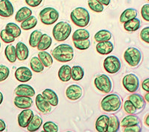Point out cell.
Here are the masks:
<instances>
[{"instance_id": "obj_1", "label": "cell", "mask_w": 149, "mask_h": 132, "mask_svg": "<svg viewBox=\"0 0 149 132\" xmlns=\"http://www.w3.org/2000/svg\"><path fill=\"white\" fill-rule=\"evenodd\" d=\"M52 56L57 61L67 63L72 60L74 57V50L70 45H59L52 51Z\"/></svg>"}, {"instance_id": "obj_2", "label": "cell", "mask_w": 149, "mask_h": 132, "mask_svg": "<svg viewBox=\"0 0 149 132\" xmlns=\"http://www.w3.org/2000/svg\"><path fill=\"white\" fill-rule=\"evenodd\" d=\"M70 18L73 24L81 28L86 27L90 21V13L86 8L81 7L74 8L70 14Z\"/></svg>"}, {"instance_id": "obj_3", "label": "cell", "mask_w": 149, "mask_h": 132, "mask_svg": "<svg viewBox=\"0 0 149 132\" xmlns=\"http://www.w3.org/2000/svg\"><path fill=\"white\" fill-rule=\"evenodd\" d=\"M122 105V99L116 94H110L103 98L101 107L106 112H115L119 110Z\"/></svg>"}, {"instance_id": "obj_4", "label": "cell", "mask_w": 149, "mask_h": 132, "mask_svg": "<svg viewBox=\"0 0 149 132\" xmlns=\"http://www.w3.org/2000/svg\"><path fill=\"white\" fill-rule=\"evenodd\" d=\"M72 32V26L66 22H60L54 25L52 31L54 39L58 42L67 39Z\"/></svg>"}, {"instance_id": "obj_5", "label": "cell", "mask_w": 149, "mask_h": 132, "mask_svg": "<svg viewBox=\"0 0 149 132\" xmlns=\"http://www.w3.org/2000/svg\"><path fill=\"white\" fill-rule=\"evenodd\" d=\"M142 53L135 47H129L124 53V59L131 67L139 65L142 60Z\"/></svg>"}, {"instance_id": "obj_6", "label": "cell", "mask_w": 149, "mask_h": 132, "mask_svg": "<svg viewBox=\"0 0 149 132\" xmlns=\"http://www.w3.org/2000/svg\"><path fill=\"white\" fill-rule=\"evenodd\" d=\"M40 18L42 24L50 25L58 21L59 18V13L54 8H45L40 13Z\"/></svg>"}, {"instance_id": "obj_7", "label": "cell", "mask_w": 149, "mask_h": 132, "mask_svg": "<svg viewBox=\"0 0 149 132\" xmlns=\"http://www.w3.org/2000/svg\"><path fill=\"white\" fill-rule=\"evenodd\" d=\"M94 84L98 91L104 94L110 93L113 87L111 80L106 74H101L96 76L94 80Z\"/></svg>"}, {"instance_id": "obj_8", "label": "cell", "mask_w": 149, "mask_h": 132, "mask_svg": "<svg viewBox=\"0 0 149 132\" xmlns=\"http://www.w3.org/2000/svg\"><path fill=\"white\" fill-rule=\"evenodd\" d=\"M122 85L128 92L134 93L139 89V80L137 76L134 74H129L124 76Z\"/></svg>"}, {"instance_id": "obj_9", "label": "cell", "mask_w": 149, "mask_h": 132, "mask_svg": "<svg viewBox=\"0 0 149 132\" xmlns=\"http://www.w3.org/2000/svg\"><path fill=\"white\" fill-rule=\"evenodd\" d=\"M121 62L116 56H109L104 60V68L107 73L113 74L121 69Z\"/></svg>"}, {"instance_id": "obj_10", "label": "cell", "mask_w": 149, "mask_h": 132, "mask_svg": "<svg viewBox=\"0 0 149 132\" xmlns=\"http://www.w3.org/2000/svg\"><path fill=\"white\" fill-rule=\"evenodd\" d=\"M32 72L27 67L22 66L17 68L15 71V77L19 82H27L32 78Z\"/></svg>"}, {"instance_id": "obj_11", "label": "cell", "mask_w": 149, "mask_h": 132, "mask_svg": "<svg viewBox=\"0 0 149 132\" xmlns=\"http://www.w3.org/2000/svg\"><path fill=\"white\" fill-rule=\"evenodd\" d=\"M34 112L29 109H23L22 111L19 113L18 118V125L21 128H26L34 117Z\"/></svg>"}, {"instance_id": "obj_12", "label": "cell", "mask_w": 149, "mask_h": 132, "mask_svg": "<svg viewBox=\"0 0 149 132\" xmlns=\"http://www.w3.org/2000/svg\"><path fill=\"white\" fill-rule=\"evenodd\" d=\"M83 94V89L78 85H71L66 91V96L72 101L79 100Z\"/></svg>"}, {"instance_id": "obj_13", "label": "cell", "mask_w": 149, "mask_h": 132, "mask_svg": "<svg viewBox=\"0 0 149 132\" xmlns=\"http://www.w3.org/2000/svg\"><path fill=\"white\" fill-rule=\"evenodd\" d=\"M35 101L36 106L41 113H44V114L50 113V111H52L51 105L49 104V102L45 99V97L41 94L37 95Z\"/></svg>"}, {"instance_id": "obj_14", "label": "cell", "mask_w": 149, "mask_h": 132, "mask_svg": "<svg viewBox=\"0 0 149 132\" xmlns=\"http://www.w3.org/2000/svg\"><path fill=\"white\" fill-rule=\"evenodd\" d=\"M14 12V6L9 0H0V16L10 17Z\"/></svg>"}, {"instance_id": "obj_15", "label": "cell", "mask_w": 149, "mask_h": 132, "mask_svg": "<svg viewBox=\"0 0 149 132\" xmlns=\"http://www.w3.org/2000/svg\"><path fill=\"white\" fill-rule=\"evenodd\" d=\"M14 102L16 107L21 109H30L33 104L32 99L26 96H17L14 98Z\"/></svg>"}, {"instance_id": "obj_16", "label": "cell", "mask_w": 149, "mask_h": 132, "mask_svg": "<svg viewBox=\"0 0 149 132\" xmlns=\"http://www.w3.org/2000/svg\"><path fill=\"white\" fill-rule=\"evenodd\" d=\"M15 94L17 96H26L32 97L35 95V91L31 85L27 84H21L15 89Z\"/></svg>"}, {"instance_id": "obj_17", "label": "cell", "mask_w": 149, "mask_h": 132, "mask_svg": "<svg viewBox=\"0 0 149 132\" xmlns=\"http://www.w3.org/2000/svg\"><path fill=\"white\" fill-rule=\"evenodd\" d=\"M16 54H17V58L18 60L24 61L29 57V48L26 44H24L22 42H19L16 46Z\"/></svg>"}, {"instance_id": "obj_18", "label": "cell", "mask_w": 149, "mask_h": 132, "mask_svg": "<svg viewBox=\"0 0 149 132\" xmlns=\"http://www.w3.org/2000/svg\"><path fill=\"white\" fill-rule=\"evenodd\" d=\"M95 48H96V51L98 54L102 55H107L113 51L114 45L109 40L104 41V42L98 43Z\"/></svg>"}, {"instance_id": "obj_19", "label": "cell", "mask_w": 149, "mask_h": 132, "mask_svg": "<svg viewBox=\"0 0 149 132\" xmlns=\"http://www.w3.org/2000/svg\"><path fill=\"white\" fill-rule=\"evenodd\" d=\"M42 95L45 97L46 100L49 102V104L52 105V106H57L58 105V97L57 94L53 91L52 89H50V88H46L43 91H42Z\"/></svg>"}, {"instance_id": "obj_20", "label": "cell", "mask_w": 149, "mask_h": 132, "mask_svg": "<svg viewBox=\"0 0 149 132\" xmlns=\"http://www.w3.org/2000/svg\"><path fill=\"white\" fill-rule=\"evenodd\" d=\"M109 125V117L107 115H101L95 122V129L98 132L107 131Z\"/></svg>"}, {"instance_id": "obj_21", "label": "cell", "mask_w": 149, "mask_h": 132, "mask_svg": "<svg viewBox=\"0 0 149 132\" xmlns=\"http://www.w3.org/2000/svg\"><path fill=\"white\" fill-rule=\"evenodd\" d=\"M129 100L131 101L134 106L136 107V110H142L146 106V101L143 97L138 94H133L129 96Z\"/></svg>"}, {"instance_id": "obj_22", "label": "cell", "mask_w": 149, "mask_h": 132, "mask_svg": "<svg viewBox=\"0 0 149 132\" xmlns=\"http://www.w3.org/2000/svg\"><path fill=\"white\" fill-rule=\"evenodd\" d=\"M58 77L62 82H69L71 80V67L69 65H62L58 71Z\"/></svg>"}, {"instance_id": "obj_23", "label": "cell", "mask_w": 149, "mask_h": 132, "mask_svg": "<svg viewBox=\"0 0 149 132\" xmlns=\"http://www.w3.org/2000/svg\"><path fill=\"white\" fill-rule=\"evenodd\" d=\"M141 26V22L138 18H134L124 23V28L128 32H134L138 31Z\"/></svg>"}, {"instance_id": "obj_24", "label": "cell", "mask_w": 149, "mask_h": 132, "mask_svg": "<svg viewBox=\"0 0 149 132\" xmlns=\"http://www.w3.org/2000/svg\"><path fill=\"white\" fill-rule=\"evenodd\" d=\"M52 43V39L51 36L46 34H42L40 40L37 46V49L39 51H46L50 47Z\"/></svg>"}, {"instance_id": "obj_25", "label": "cell", "mask_w": 149, "mask_h": 132, "mask_svg": "<svg viewBox=\"0 0 149 132\" xmlns=\"http://www.w3.org/2000/svg\"><path fill=\"white\" fill-rule=\"evenodd\" d=\"M137 10L136 9L127 8L122 12V14L120 16V18H119V20H120L121 23H125V22H127L130 19L136 18L137 16Z\"/></svg>"}, {"instance_id": "obj_26", "label": "cell", "mask_w": 149, "mask_h": 132, "mask_svg": "<svg viewBox=\"0 0 149 132\" xmlns=\"http://www.w3.org/2000/svg\"><path fill=\"white\" fill-rule=\"evenodd\" d=\"M139 122H140V120H139V117L134 115V114H130V115L126 116L125 117L122 119V120L120 122V125L122 127L126 128L129 127V126H132V125H139Z\"/></svg>"}, {"instance_id": "obj_27", "label": "cell", "mask_w": 149, "mask_h": 132, "mask_svg": "<svg viewBox=\"0 0 149 132\" xmlns=\"http://www.w3.org/2000/svg\"><path fill=\"white\" fill-rule=\"evenodd\" d=\"M31 14H32V10L30 8H29L28 7H22L17 12L15 16V20L18 22H22L25 19H27L28 17L31 16Z\"/></svg>"}, {"instance_id": "obj_28", "label": "cell", "mask_w": 149, "mask_h": 132, "mask_svg": "<svg viewBox=\"0 0 149 132\" xmlns=\"http://www.w3.org/2000/svg\"><path fill=\"white\" fill-rule=\"evenodd\" d=\"M38 58L40 59L44 67L49 68L53 64V58L50 54L45 51H40L38 53Z\"/></svg>"}, {"instance_id": "obj_29", "label": "cell", "mask_w": 149, "mask_h": 132, "mask_svg": "<svg viewBox=\"0 0 149 132\" xmlns=\"http://www.w3.org/2000/svg\"><path fill=\"white\" fill-rule=\"evenodd\" d=\"M42 124V120L39 115H34L30 123L28 125L27 130L30 132H34L39 130Z\"/></svg>"}, {"instance_id": "obj_30", "label": "cell", "mask_w": 149, "mask_h": 132, "mask_svg": "<svg viewBox=\"0 0 149 132\" xmlns=\"http://www.w3.org/2000/svg\"><path fill=\"white\" fill-rule=\"evenodd\" d=\"M37 22H38V20L34 16H30L23 22H21V28L25 31H29L34 28L37 25Z\"/></svg>"}, {"instance_id": "obj_31", "label": "cell", "mask_w": 149, "mask_h": 132, "mask_svg": "<svg viewBox=\"0 0 149 132\" xmlns=\"http://www.w3.org/2000/svg\"><path fill=\"white\" fill-rule=\"evenodd\" d=\"M84 76V70L80 65H74L71 68V76L74 81L81 80Z\"/></svg>"}, {"instance_id": "obj_32", "label": "cell", "mask_w": 149, "mask_h": 132, "mask_svg": "<svg viewBox=\"0 0 149 132\" xmlns=\"http://www.w3.org/2000/svg\"><path fill=\"white\" fill-rule=\"evenodd\" d=\"M31 68L35 73H41L44 70V65H42L40 59L37 56H34L31 58L30 61Z\"/></svg>"}, {"instance_id": "obj_33", "label": "cell", "mask_w": 149, "mask_h": 132, "mask_svg": "<svg viewBox=\"0 0 149 132\" xmlns=\"http://www.w3.org/2000/svg\"><path fill=\"white\" fill-rule=\"evenodd\" d=\"M120 128V122L118 117L115 115L109 117V125L107 131L108 132H117L119 131Z\"/></svg>"}, {"instance_id": "obj_34", "label": "cell", "mask_w": 149, "mask_h": 132, "mask_svg": "<svg viewBox=\"0 0 149 132\" xmlns=\"http://www.w3.org/2000/svg\"><path fill=\"white\" fill-rule=\"evenodd\" d=\"M112 38V34L110 31H107V30H100L99 31L95 34L94 39H95V42L100 43V42H104V41L110 40Z\"/></svg>"}, {"instance_id": "obj_35", "label": "cell", "mask_w": 149, "mask_h": 132, "mask_svg": "<svg viewBox=\"0 0 149 132\" xmlns=\"http://www.w3.org/2000/svg\"><path fill=\"white\" fill-rule=\"evenodd\" d=\"M5 54L7 59L10 63H14L17 60V54H16V47L12 45H8L5 47Z\"/></svg>"}, {"instance_id": "obj_36", "label": "cell", "mask_w": 149, "mask_h": 132, "mask_svg": "<svg viewBox=\"0 0 149 132\" xmlns=\"http://www.w3.org/2000/svg\"><path fill=\"white\" fill-rule=\"evenodd\" d=\"M90 32L87 30L80 28L76 30L72 34V40H83V39H90Z\"/></svg>"}, {"instance_id": "obj_37", "label": "cell", "mask_w": 149, "mask_h": 132, "mask_svg": "<svg viewBox=\"0 0 149 132\" xmlns=\"http://www.w3.org/2000/svg\"><path fill=\"white\" fill-rule=\"evenodd\" d=\"M5 30L8 34L14 36L15 38L19 37L21 35V29L17 25V24L13 23V22H10L6 25L5 27Z\"/></svg>"}, {"instance_id": "obj_38", "label": "cell", "mask_w": 149, "mask_h": 132, "mask_svg": "<svg viewBox=\"0 0 149 132\" xmlns=\"http://www.w3.org/2000/svg\"><path fill=\"white\" fill-rule=\"evenodd\" d=\"M42 35V31L39 30H35L33 31L29 37V45L31 47H37Z\"/></svg>"}, {"instance_id": "obj_39", "label": "cell", "mask_w": 149, "mask_h": 132, "mask_svg": "<svg viewBox=\"0 0 149 132\" xmlns=\"http://www.w3.org/2000/svg\"><path fill=\"white\" fill-rule=\"evenodd\" d=\"M73 43H74V47H76L77 49L82 50V51L88 49L90 45H91V42H90V39L73 41Z\"/></svg>"}, {"instance_id": "obj_40", "label": "cell", "mask_w": 149, "mask_h": 132, "mask_svg": "<svg viewBox=\"0 0 149 132\" xmlns=\"http://www.w3.org/2000/svg\"><path fill=\"white\" fill-rule=\"evenodd\" d=\"M88 5L93 11L96 13H102L104 10V5L98 0H88Z\"/></svg>"}, {"instance_id": "obj_41", "label": "cell", "mask_w": 149, "mask_h": 132, "mask_svg": "<svg viewBox=\"0 0 149 132\" xmlns=\"http://www.w3.org/2000/svg\"><path fill=\"white\" fill-rule=\"evenodd\" d=\"M0 37L5 43H14V40H15V37L10 35V34H8L5 29V30H2V31L0 33Z\"/></svg>"}, {"instance_id": "obj_42", "label": "cell", "mask_w": 149, "mask_h": 132, "mask_svg": "<svg viewBox=\"0 0 149 132\" xmlns=\"http://www.w3.org/2000/svg\"><path fill=\"white\" fill-rule=\"evenodd\" d=\"M124 109L126 111V113H129V114H135L136 111H137L134 104L129 100H126L125 102V103H124Z\"/></svg>"}, {"instance_id": "obj_43", "label": "cell", "mask_w": 149, "mask_h": 132, "mask_svg": "<svg viewBox=\"0 0 149 132\" xmlns=\"http://www.w3.org/2000/svg\"><path fill=\"white\" fill-rule=\"evenodd\" d=\"M43 131L47 132H58V126L57 124L54 123V122L49 121L46 122V123L42 126Z\"/></svg>"}, {"instance_id": "obj_44", "label": "cell", "mask_w": 149, "mask_h": 132, "mask_svg": "<svg viewBox=\"0 0 149 132\" xmlns=\"http://www.w3.org/2000/svg\"><path fill=\"white\" fill-rule=\"evenodd\" d=\"M10 74V70L7 66L0 65V82H3L7 80Z\"/></svg>"}, {"instance_id": "obj_45", "label": "cell", "mask_w": 149, "mask_h": 132, "mask_svg": "<svg viewBox=\"0 0 149 132\" xmlns=\"http://www.w3.org/2000/svg\"><path fill=\"white\" fill-rule=\"evenodd\" d=\"M141 15L143 19L147 22H149V5L146 4L142 7L141 9Z\"/></svg>"}, {"instance_id": "obj_46", "label": "cell", "mask_w": 149, "mask_h": 132, "mask_svg": "<svg viewBox=\"0 0 149 132\" xmlns=\"http://www.w3.org/2000/svg\"><path fill=\"white\" fill-rule=\"evenodd\" d=\"M140 38L146 43H149V27H146L141 31Z\"/></svg>"}, {"instance_id": "obj_47", "label": "cell", "mask_w": 149, "mask_h": 132, "mask_svg": "<svg viewBox=\"0 0 149 132\" xmlns=\"http://www.w3.org/2000/svg\"><path fill=\"white\" fill-rule=\"evenodd\" d=\"M141 127L139 125H132V126H129V127L124 128V131L125 132H139L141 131Z\"/></svg>"}, {"instance_id": "obj_48", "label": "cell", "mask_w": 149, "mask_h": 132, "mask_svg": "<svg viewBox=\"0 0 149 132\" xmlns=\"http://www.w3.org/2000/svg\"><path fill=\"white\" fill-rule=\"evenodd\" d=\"M42 0H26V3L30 7L35 8L42 3Z\"/></svg>"}, {"instance_id": "obj_49", "label": "cell", "mask_w": 149, "mask_h": 132, "mask_svg": "<svg viewBox=\"0 0 149 132\" xmlns=\"http://www.w3.org/2000/svg\"><path fill=\"white\" fill-rule=\"evenodd\" d=\"M148 84H149V79H148V78L146 79V80L142 82V89L144 90V91H146V92H149Z\"/></svg>"}, {"instance_id": "obj_50", "label": "cell", "mask_w": 149, "mask_h": 132, "mask_svg": "<svg viewBox=\"0 0 149 132\" xmlns=\"http://www.w3.org/2000/svg\"><path fill=\"white\" fill-rule=\"evenodd\" d=\"M6 129V124L4 122V120H2V119H0V132L4 131Z\"/></svg>"}, {"instance_id": "obj_51", "label": "cell", "mask_w": 149, "mask_h": 132, "mask_svg": "<svg viewBox=\"0 0 149 132\" xmlns=\"http://www.w3.org/2000/svg\"><path fill=\"white\" fill-rule=\"evenodd\" d=\"M98 1L105 6H108L110 3V0H98Z\"/></svg>"}, {"instance_id": "obj_52", "label": "cell", "mask_w": 149, "mask_h": 132, "mask_svg": "<svg viewBox=\"0 0 149 132\" xmlns=\"http://www.w3.org/2000/svg\"><path fill=\"white\" fill-rule=\"evenodd\" d=\"M148 113L147 115H146V119H145V123H146V125H147V126H149V122H148Z\"/></svg>"}, {"instance_id": "obj_53", "label": "cell", "mask_w": 149, "mask_h": 132, "mask_svg": "<svg viewBox=\"0 0 149 132\" xmlns=\"http://www.w3.org/2000/svg\"><path fill=\"white\" fill-rule=\"evenodd\" d=\"M145 100H146V102H149V93L148 92H147V94H146V96H145Z\"/></svg>"}, {"instance_id": "obj_54", "label": "cell", "mask_w": 149, "mask_h": 132, "mask_svg": "<svg viewBox=\"0 0 149 132\" xmlns=\"http://www.w3.org/2000/svg\"><path fill=\"white\" fill-rule=\"evenodd\" d=\"M2 101H3V94L1 91H0V105L2 104Z\"/></svg>"}, {"instance_id": "obj_55", "label": "cell", "mask_w": 149, "mask_h": 132, "mask_svg": "<svg viewBox=\"0 0 149 132\" xmlns=\"http://www.w3.org/2000/svg\"><path fill=\"white\" fill-rule=\"evenodd\" d=\"M0 47H1V43H0Z\"/></svg>"}, {"instance_id": "obj_56", "label": "cell", "mask_w": 149, "mask_h": 132, "mask_svg": "<svg viewBox=\"0 0 149 132\" xmlns=\"http://www.w3.org/2000/svg\"><path fill=\"white\" fill-rule=\"evenodd\" d=\"M147 1H149V0H147Z\"/></svg>"}]
</instances>
